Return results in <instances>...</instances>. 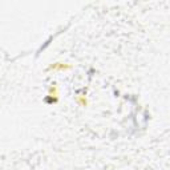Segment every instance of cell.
I'll return each mask as SVG.
<instances>
[{
    "label": "cell",
    "instance_id": "cell-1",
    "mask_svg": "<svg viewBox=\"0 0 170 170\" xmlns=\"http://www.w3.org/2000/svg\"><path fill=\"white\" fill-rule=\"evenodd\" d=\"M65 69H71V65L64 63H55L49 67V71H65Z\"/></svg>",
    "mask_w": 170,
    "mask_h": 170
},
{
    "label": "cell",
    "instance_id": "cell-2",
    "mask_svg": "<svg viewBox=\"0 0 170 170\" xmlns=\"http://www.w3.org/2000/svg\"><path fill=\"white\" fill-rule=\"evenodd\" d=\"M49 97H51V99H53V101L57 100V97H59V89H57V87H56V84L52 85L51 89H49Z\"/></svg>",
    "mask_w": 170,
    "mask_h": 170
},
{
    "label": "cell",
    "instance_id": "cell-3",
    "mask_svg": "<svg viewBox=\"0 0 170 170\" xmlns=\"http://www.w3.org/2000/svg\"><path fill=\"white\" fill-rule=\"evenodd\" d=\"M79 102L83 105V106H87L88 105V101H87V97H84V96H81V97H79Z\"/></svg>",
    "mask_w": 170,
    "mask_h": 170
}]
</instances>
